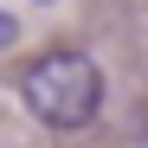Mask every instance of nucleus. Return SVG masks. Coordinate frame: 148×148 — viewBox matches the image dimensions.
<instances>
[{"instance_id": "f257e3e1", "label": "nucleus", "mask_w": 148, "mask_h": 148, "mask_svg": "<svg viewBox=\"0 0 148 148\" xmlns=\"http://www.w3.org/2000/svg\"><path fill=\"white\" fill-rule=\"evenodd\" d=\"M19 97H26V110L45 129H84L103 110V71L84 52H45L39 64H26Z\"/></svg>"}, {"instance_id": "f03ea898", "label": "nucleus", "mask_w": 148, "mask_h": 148, "mask_svg": "<svg viewBox=\"0 0 148 148\" xmlns=\"http://www.w3.org/2000/svg\"><path fill=\"white\" fill-rule=\"evenodd\" d=\"M13 32H19V26H13L7 13H0V45H13Z\"/></svg>"}]
</instances>
